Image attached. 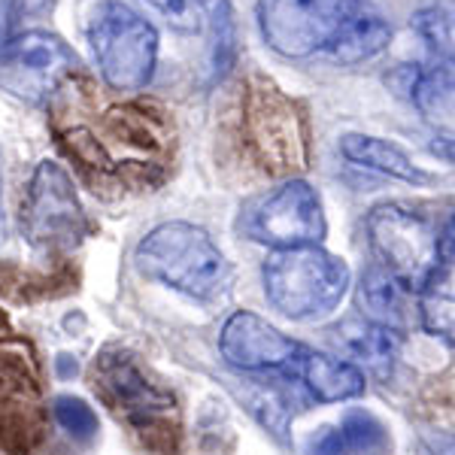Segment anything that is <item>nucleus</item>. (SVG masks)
<instances>
[{
	"label": "nucleus",
	"instance_id": "f257e3e1",
	"mask_svg": "<svg viewBox=\"0 0 455 455\" xmlns=\"http://www.w3.org/2000/svg\"><path fill=\"white\" fill-rule=\"evenodd\" d=\"M134 267L149 283L197 304H216L231 291L234 270L216 240L192 222H161L134 249Z\"/></svg>",
	"mask_w": 455,
	"mask_h": 455
},
{
	"label": "nucleus",
	"instance_id": "f03ea898",
	"mask_svg": "<svg viewBox=\"0 0 455 455\" xmlns=\"http://www.w3.org/2000/svg\"><path fill=\"white\" fill-rule=\"evenodd\" d=\"M92 386L109 413L128 425L149 450L173 455L180 450V403L171 388L149 377L122 347H107L92 364Z\"/></svg>",
	"mask_w": 455,
	"mask_h": 455
},
{
	"label": "nucleus",
	"instance_id": "7ed1b4c3",
	"mask_svg": "<svg viewBox=\"0 0 455 455\" xmlns=\"http://www.w3.org/2000/svg\"><path fill=\"white\" fill-rule=\"evenodd\" d=\"M264 298L291 322L331 315L352 285V270L340 255L322 246L276 249L261 264Z\"/></svg>",
	"mask_w": 455,
	"mask_h": 455
},
{
	"label": "nucleus",
	"instance_id": "20e7f679",
	"mask_svg": "<svg viewBox=\"0 0 455 455\" xmlns=\"http://www.w3.org/2000/svg\"><path fill=\"white\" fill-rule=\"evenodd\" d=\"M85 40L100 79L122 94L143 92L158 68V31L124 0H98L88 12Z\"/></svg>",
	"mask_w": 455,
	"mask_h": 455
},
{
	"label": "nucleus",
	"instance_id": "39448f33",
	"mask_svg": "<svg viewBox=\"0 0 455 455\" xmlns=\"http://www.w3.org/2000/svg\"><path fill=\"white\" fill-rule=\"evenodd\" d=\"M243 137L252 158L267 173L295 176L310 167V128L304 113L264 76H252L246 85Z\"/></svg>",
	"mask_w": 455,
	"mask_h": 455
},
{
	"label": "nucleus",
	"instance_id": "423d86ee",
	"mask_svg": "<svg viewBox=\"0 0 455 455\" xmlns=\"http://www.w3.org/2000/svg\"><path fill=\"white\" fill-rule=\"evenodd\" d=\"M373 261L398 280L407 291H419L435 270L446 231L435 219L410 204H377L364 219Z\"/></svg>",
	"mask_w": 455,
	"mask_h": 455
},
{
	"label": "nucleus",
	"instance_id": "0eeeda50",
	"mask_svg": "<svg viewBox=\"0 0 455 455\" xmlns=\"http://www.w3.org/2000/svg\"><path fill=\"white\" fill-rule=\"evenodd\" d=\"M364 0H259L255 19L270 49L291 61L331 55Z\"/></svg>",
	"mask_w": 455,
	"mask_h": 455
},
{
	"label": "nucleus",
	"instance_id": "6e6552de",
	"mask_svg": "<svg viewBox=\"0 0 455 455\" xmlns=\"http://www.w3.org/2000/svg\"><path fill=\"white\" fill-rule=\"evenodd\" d=\"M19 228L21 237L36 252L68 255L88 234L85 207L76 195L70 173L58 161H40L34 167L28 188L19 204Z\"/></svg>",
	"mask_w": 455,
	"mask_h": 455
},
{
	"label": "nucleus",
	"instance_id": "1a4fd4ad",
	"mask_svg": "<svg viewBox=\"0 0 455 455\" xmlns=\"http://www.w3.org/2000/svg\"><path fill=\"white\" fill-rule=\"evenodd\" d=\"M237 231L246 240L276 249L322 246L328 234L322 195L307 180L291 176L280 188L259 195L240 207Z\"/></svg>",
	"mask_w": 455,
	"mask_h": 455
},
{
	"label": "nucleus",
	"instance_id": "9d476101",
	"mask_svg": "<svg viewBox=\"0 0 455 455\" xmlns=\"http://www.w3.org/2000/svg\"><path fill=\"white\" fill-rule=\"evenodd\" d=\"M46 428L36 355L28 340L0 334V450L28 455Z\"/></svg>",
	"mask_w": 455,
	"mask_h": 455
},
{
	"label": "nucleus",
	"instance_id": "9b49d317",
	"mask_svg": "<svg viewBox=\"0 0 455 455\" xmlns=\"http://www.w3.org/2000/svg\"><path fill=\"white\" fill-rule=\"evenodd\" d=\"M76 70V52L52 31H21L0 43V92L25 104H46Z\"/></svg>",
	"mask_w": 455,
	"mask_h": 455
},
{
	"label": "nucleus",
	"instance_id": "f8f14e48",
	"mask_svg": "<svg viewBox=\"0 0 455 455\" xmlns=\"http://www.w3.org/2000/svg\"><path fill=\"white\" fill-rule=\"evenodd\" d=\"M219 352L225 364L252 377H289L295 379L298 362L307 343L283 334L276 325L252 310H237L225 319L219 334Z\"/></svg>",
	"mask_w": 455,
	"mask_h": 455
},
{
	"label": "nucleus",
	"instance_id": "ddd939ff",
	"mask_svg": "<svg viewBox=\"0 0 455 455\" xmlns=\"http://www.w3.org/2000/svg\"><path fill=\"white\" fill-rule=\"evenodd\" d=\"M386 85L403 94L428 122L455 124V64H398L392 73H386Z\"/></svg>",
	"mask_w": 455,
	"mask_h": 455
},
{
	"label": "nucleus",
	"instance_id": "4468645a",
	"mask_svg": "<svg viewBox=\"0 0 455 455\" xmlns=\"http://www.w3.org/2000/svg\"><path fill=\"white\" fill-rule=\"evenodd\" d=\"M331 340L347 355V362L355 364L364 377L371 373L377 379H388L395 364H398L401 331L364 319V315H352V319H343L340 325H334Z\"/></svg>",
	"mask_w": 455,
	"mask_h": 455
},
{
	"label": "nucleus",
	"instance_id": "2eb2a0df",
	"mask_svg": "<svg viewBox=\"0 0 455 455\" xmlns=\"http://www.w3.org/2000/svg\"><path fill=\"white\" fill-rule=\"evenodd\" d=\"M295 379L307 392V398L315 403H340V401H355L368 388V377L355 368L347 358L328 355L313 347L300 355Z\"/></svg>",
	"mask_w": 455,
	"mask_h": 455
},
{
	"label": "nucleus",
	"instance_id": "dca6fc26",
	"mask_svg": "<svg viewBox=\"0 0 455 455\" xmlns=\"http://www.w3.org/2000/svg\"><path fill=\"white\" fill-rule=\"evenodd\" d=\"M310 455H392V435L371 410L355 407L310 440Z\"/></svg>",
	"mask_w": 455,
	"mask_h": 455
},
{
	"label": "nucleus",
	"instance_id": "f3484780",
	"mask_svg": "<svg viewBox=\"0 0 455 455\" xmlns=\"http://www.w3.org/2000/svg\"><path fill=\"white\" fill-rule=\"evenodd\" d=\"M416 295H419V322L425 334L455 347V237L450 234L443 240L435 270Z\"/></svg>",
	"mask_w": 455,
	"mask_h": 455
},
{
	"label": "nucleus",
	"instance_id": "a211bd4d",
	"mask_svg": "<svg viewBox=\"0 0 455 455\" xmlns=\"http://www.w3.org/2000/svg\"><path fill=\"white\" fill-rule=\"evenodd\" d=\"M337 152L343 156V161L358 167V171L388 176V180L407 182V186H425V182L431 180L419 164H413V158H410L398 143L383 140V137L343 134L340 143H337Z\"/></svg>",
	"mask_w": 455,
	"mask_h": 455
},
{
	"label": "nucleus",
	"instance_id": "6ab92c4d",
	"mask_svg": "<svg viewBox=\"0 0 455 455\" xmlns=\"http://www.w3.org/2000/svg\"><path fill=\"white\" fill-rule=\"evenodd\" d=\"M298 388H300L298 379H289V377L255 379V383H249L243 388V403L270 435L276 440H285L289 437L291 422H295V416L307 403L298 395Z\"/></svg>",
	"mask_w": 455,
	"mask_h": 455
},
{
	"label": "nucleus",
	"instance_id": "aec40b11",
	"mask_svg": "<svg viewBox=\"0 0 455 455\" xmlns=\"http://www.w3.org/2000/svg\"><path fill=\"white\" fill-rule=\"evenodd\" d=\"M410 291L395 280L388 270L379 267L377 261H371L368 267L362 270V283H358V307H362V315L371 322H379V325L398 328L403 322V298Z\"/></svg>",
	"mask_w": 455,
	"mask_h": 455
},
{
	"label": "nucleus",
	"instance_id": "412c9836",
	"mask_svg": "<svg viewBox=\"0 0 455 455\" xmlns=\"http://www.w3.org/2000/svg\"><path fill=\"white\" fill-rule=\"evenodd\" d=\"M392 43V25L379 16L373 6H364L358 16L340 36V43L331 49V61L337 64H364L371 58L383 55Z\"/></svg>",
	"mask_w": 455,
	"mask_h": 455
},
{
	"label": "nucleus",
	"instance_id": "4be33fe9",
	"mask_svg": "<svg viewBox=\"0 0 455 455\" xmlns=\"http://www.w3.org/2000/svg\"><path fill=\"white\" fill-rule=\"evenodd\" d=\"M210 68L212 76L222 79L237 61V21H234L231 0H212L210 4Z\"/></svg>",
	"mask_w": 455,
	"mask_h": 455
},
{
	"label": "nucleus",
	"instance_id": "5701e85b",
	"mask_svg": "<svg viewBox=\"0 0 455 455\" xmlns=\"http://www.w3.org/2000/svg\"><path fill=\"white\" fill-rule=\"evenodd\" d=\"M416 31L440 61L455 64V6H428L416 16Z\"/></svg>",
	"mask_w": 455,
	"mask_h": 455
},
{
	"label": "nucleus",
	"instance_id": "b1692460",
	"mask_svg": "<svg viewBox=\"0 0 455 455\" xmlns=\"http://www.w3.org/2000/svg\"><path fill=\"white\" fill-rule=\"evenodd\" d=\"M49 413H52L58 428L68 431L79 443H88V440L98 437V413H94V407H88V401L83 398L58 395L52 401V407H49Z\"/></svg>",
	"mask_w": 455,
	"mask_h": 455
},
{
	"label": "nucleus",
	"instance_id": "393cba45",
	"mask_svg": "<svg viewBox=\"0 0 455 455\" xmlns=\"http://www.w3.org/2000/svg\"><path fill=\"white\" fill-rule=\"evenodd\" d=\"M143 4H149L180 34H201L210 19V0H143Z\"/></svg>",
	"mask_w": 455,
	"mask_h": 455
},
{
	"label": "nucleus",
	"instance_id": "a878e982",
	"mask_svg": "<svg viewBox=\"0 0 455 455\" xmlns=\"http://www.w3.org/2000/svg\"><path fill=\"white\" fill-rule=\"evenodd\" d=\"M422 443L428 455H455V435L450 431H425Z\"/></svg>",
	"mask_w": 455,
	"mask_h": 455
},
{
	"label": "nucleus",
	"instance_id": "bb28decb",
	"mask_svg": "<svg viewBox=\"0 0 455 455\" xmlns=\"http://www.w3.org/2000/svg\"><path fill=\"white\" fill-rule=\"evenodd\" d=\"M431 156H437L440 161H446V164L455 167V137H440V140H435L428 146Z\"/></svg>",
	"mask_w": 455,
	"mask_h": 455
},
{
	"label": "nucleus",
	"instance_id": "cd10ccee",
	"mask_svg": "<svg viewBox=\"0 0 455 455\" xmlns=\"http://www.w3.org/2000/svg\"><path fill=\"white\" fill-rule=\"evenodd\" d=\"M6 240V207H4V156H0V246Z\"/></svg>",
	"mask_w": 455,
	"mask_h": 455
}]
</instances>
